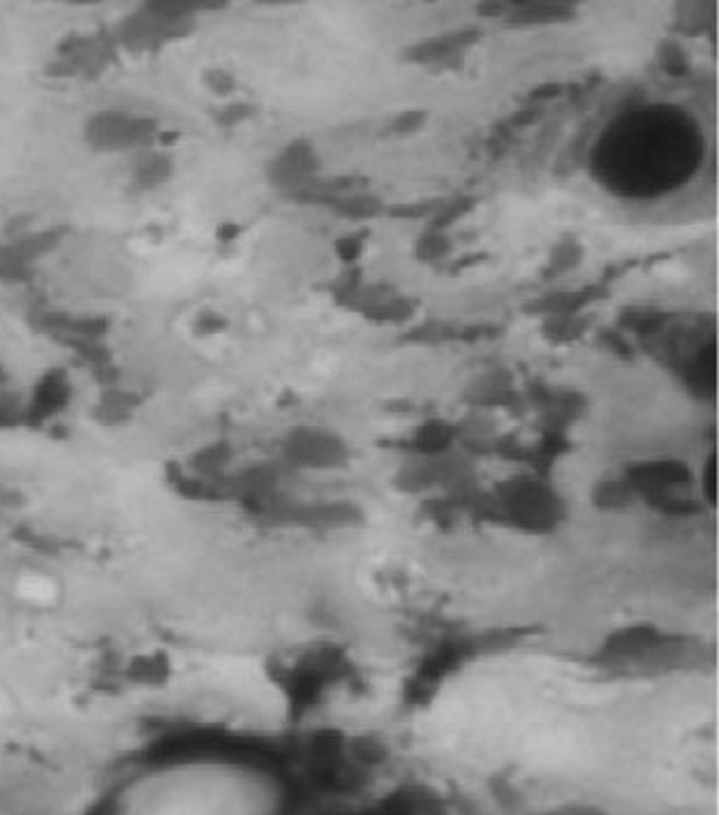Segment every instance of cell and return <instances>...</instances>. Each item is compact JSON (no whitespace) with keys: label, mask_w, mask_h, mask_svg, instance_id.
Segmentation results:
<instances>
[{"label":"cell","mask_w":719,"mask_h":815,"mask_svg":"<svg viewBox=\"0 0 719 815\" xmlns=\"http://www.w3.org/2000/svg\"><path fill=\"white\" fill-rule=\"evenodd\" d=\"M97 815H276L257 771L204 756H172L139 767Z\"/></svg>","instance_id":"cell-1"},{"label":"cell","mask_w":719,"mask_h":815,"mask_svg":"<svg viewBox=\"0 0 719 815\" xmlns=\"http://www.w3.org/2000/svg\"><path fill=\"white\" fill-rule=\"evenodd\" d=\"M81 135H84V145L95 153L137 156L158 145L160 124L149 114L126 107H105L86 118Z\"/></svg>","instance_id":"cell-2"},{"label":"cell","mask_w":719,"mask_h":815,"mask_svg":"<svg viewBox=\"0 0 719 815\" xmlns=\"http://www.w3.org/2000/svg\"><path fill=\"white\" fill-rule=\"evenodd\" d=\"M193 8L183 3H143L120 19L116 28L118 45L132 54H155L188 35Z\"/></svg>","instance_id":"cell-3"},{"label":"cell","mask_w":719,"mask_h":815,"mask_svg":"<svg viewBox=\"0 0 719 815\" xmlns=\"http://www.w3.org/2000/svg\"><path fill=\"white\" fill-rule=\"evenodd\" d=\"M320 153L313 147V141L294 139L285 145L266 165V179L271 186L282 193H303L313 186V181L320 172Z\"/></svg>","instance_id":"cell-4"},{"label":"cell","mask_w":719,"mask_h":815,"mask_svg":"<svg viewBox=\"0 0 719 815\" xmlns=\"http://www.w3.org/2000/svg\"><path fill=\"white\" fill-rule=\"evenodd\" d=\"M54 230H37L0 243V283L24 285L35 276L39 260L58 246Z\"/></svg>","instance_id":"cell-5"},{"label":"cell","mask_w":719,"mask_h":815,"mask_svg":"<svg viewBox=\"0 0 719 815\" xmlns=\"http://www.w3.org/2000/svg\"><path fill=\"white\" fill-rule=\"evenodd\" d=\"M174 176V160L170 153L158 151V147L132 156L130 186L137 193H155Z\"/></svg>","instance_id":"cell-6"},{"label":"cell","mask_w":719,"mask_h":815,"mask_svg":"<svg viewBox=\"0 0 719 815\" xmlns=\"http://www.w3.org/2000/svg\"><path fill=\"white\" fill-rule=\"evenodd\" d=\"M334 209L345 216V218H355V220H361V218H373L375 214H380V199L368 195V193H359V195H345V197H338L332 202Z\"/></svg>","instance_id":"cell-7"},{"label":"cell","mask_w":719,"mask_h":815,"mask_svg":"<svg viewBox=\"0 0 719 815\" xmlns=\"http://www.w3.org/2000/svg\"><path fill=\"white\" fill-rule=\"evenodd\" d=\"M567 14L565 8L558 5H523L513 14L519 24H542V22H553V19H560Z\"/></svg>","instance_id":"cell-8"},{"label":"cell","mask_w":719,"mask_h":815,"mask_svg":"<svg viewBox=\"0 0 719 815\" xmlns=\"http://www.w3.org/2000/svg\"><path fill=\"white\" fill-rule=\"evenodd\" d=\"M581 260V246L577 241H560V246L553 251V267H556L558 272H565V269H571L573 264H579Z\"/></svg>","instance_id":"cell-9"},{"label":"cell","mask_w":719,"mask_h":815,"mask_svg":"<svg viewBox=\"0 0 719 815\" xmlns=\"http://www.w3.org/2000/svg\"><path fill=\"white\" fill-rule=\"evenodd\" d=\"M449 253V243L447 239L440 234V232H428L421 241H419V255L424 260H442L444 255Z\"/></svg>","instance_id":"cell-10"},{"label":"cell","mask_w":719,"mask_h":815,"mask_svg":"<svg viewBox=\"0 0 719 815\" xmlns=\"http://www.w3.org/2000/svg\"><path fill=\"white\" fill-rule=\"evenodd\" d=\"M421 114H417V112H407V114H403L398 120H396V133H413V130H417L419 126H421Z\"/></svg>","instance_id":"cell-11"},{"label":"cell","mask_w":719,"mask_h":815,"mask_svg":"<svg viewBox=\"0 0 719 815\" xmlns=\"http://www.w3.org/2000/svg\"><path fill=\"white\" fill-rule=\"evenodd\" d=\"M338 251L343 255L345 262H352L357 257V253L361 251V243L355 241V239H340L338 241Z\"/></svg>","instance_id":"cell-12"}]
</instances>
